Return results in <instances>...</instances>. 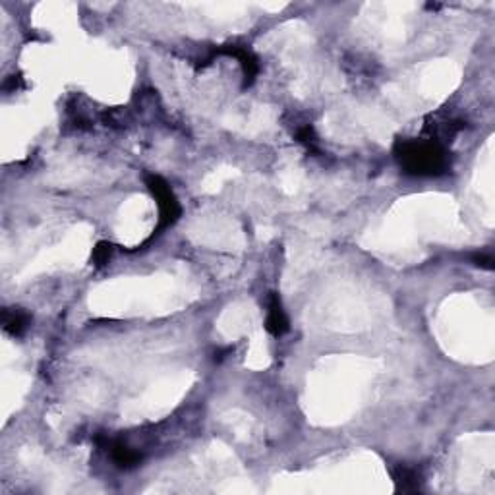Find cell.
Returning a JSON list of instances; mask_svg holds the SVG:
<instances>
[{"label": "cell", "instance_id": "cell-10", "mask_svg": "<svg viewBox=\"0 0 495 495\" xmlns=\"http://www.w3.org/2000/svg\"><path fill=\"white\" fill-rule=\"evenodd\" d=\"M472 260H474V263H476L478 267L494 269V258H491L489 253H476Z\"/></svg>", "mask_w": 495, "mask_h": 495}, {"label": "cell", "instance_id": "cell-2", "mask_svg": "<svg viewBox=\"0 0 495 495\" xmlns=\"http://www.w3.org/2000/svg\"><path fill=\"white\" fill-rule=\"evenodd\" d=\"M146 182L147 188L151 190V194H153L155 200H157V205H159V225H157V230L169 228L171 225H174L176 219L180 217L179 200H176V195L172 192V188L169 186V182L162 180L161 176L149 174Z\"/></svg>", "mask_w": 495, "mask_h": 495}, {"label": "cell", "instance_id": "cell-3", "mask_svg": "<svg viewBox=\"0 0 495 495\" xmlns=\"http://www.w3.org/2000/svg\"><path fill=\"white\" fill-rule=\"evenodd\" d=\"M219 55H228V57H235L240 66H242L244 72V85H252L253 80L258 78L260 74V62L258 58L253 57V53H250L248 49L244 47H236V45H228V47H223L219 50Z\"/></svg>", "mask_w": 495, "mask_h": 495}, {"label": "cell", "instance_id": "cell-1", "mask_svg": "<svg viewBox=\"0 0 495 495\" xmlns=\"http://www.w3.org/2000/svg\"><path fill=\"white\" fill-rule=\"evenodd\" d=\"M395 153L400 167L416 176H435L445 172L449 167L447 151L438 139H405L398 141Z\"/></svg>", "mask_w": 495, "mask_h": 495}, {"label": "cell", "instance_id": "cell-5", "mask_svg": "<svg viewBox=\"0 0 495 495\" xmlns=\"http://www.w3.org/2000/svg\"><path fill=\"white\" fill-rule=\"evenodd\" d=\"M393 480H395L397 491H403V494L418 491L420 484H422L420 472L412 468V466H406V464H398L397 468L393 470Z\"/></svg>", "mask_w": 495, "mask_h": 495}, {"label": "cell", "instance_id": "cell-4", "mask_svg": "<svg viewBox=\"0 0 495 495\" xmlns=\"http://www.w3.org/2000/svg\"><path fill=\"white\" fill-rule=\"evenodd\" d=\"M265 327L271 335L281 337L288 331V317L284 314L283 304L279 294L271 293L267 300V319H265Z\"/></svg>", "mask_w": 495, "mask_h": 495}, {"label": "cell", "instance_id": "cell-7", "mask_svg": "<svg viewBox=\"0 0 495 495\" xmlns=\"http://www.w3.org/2000/svg\"><path fill=\"white\" fill-rule=\"evenodd\" d=\"M111 455H113V461L122 468H130V466H136L139 463V453H136L134 449L126 447L124 443H113L111 445Z\"/></svg>", "mask_w": 495, "mask_h": 495}, {"label": "cell", "instance_id": "cell-6", "mask_svg": "<svg viewBox=\"0 0 495 495\" xmlns=\"http://www.w3.org/2000/svg\"><path fill=\"white\" fill-rule=\"evenodd\" d=\"M2 325H4V329L10 335L20 337L29 327V316L25 312H22V309H6L2 314Z\"/></svg>", "mask_w": 495, "mask_h": 495}, {"label": "cell", "instance_id": "cell-9", "mask_svg": "<svg viewBox=\"0 0 495 495\" xmlns=\"http://www.w3.org/2000/svg\"><path fill=\"white\" fill-rule=\"evenodd\" d=\"M296 139H298L300 144H304V146L308 147V149H316V146H317L316 132H314V128H312L309 124H306V126H300V128L296 130Z\"/></svg>", "mask_w": 495, "mask_h": 495}, {"label": "cell", "instance_id": "cell-8", "mask_svg": "<svg viewBox=\"0 0 495 495\" xmlns=\"http://www.w3.org/2000/svg\"><path fill=\"white\" fill-rule=\"evenodd\" d=\"M113 244L109 242H99L95 248H93V253H91V261L97 265V267H103L106 265L111 258H113Z\"/></svg>", "mask_w": 495, "mask_h": 495}]
</instances>
